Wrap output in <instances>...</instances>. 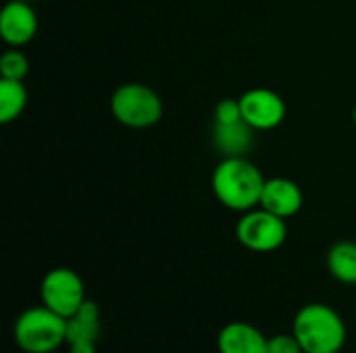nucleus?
<instances>
[{
  "instance_id": "6ab92c4d",
  "label": "nucleus",
  "mask_w": 356,
  "mask_h": 353,
  "mask_svg": "<svg viewBox=\"0 0 356 353\" xmlns=\"http://www.w3.org/2000/svg\"><path fill=\"white\" fill-rule=\"evenodd\" d=\"M353 123H355V127H356V104H355V108H353Z\"/></svg>"
},
{
  "instance_id": "f3484780",
  "label": "nucleus",
  "mask_w": 356,
  "mask_h": 353,
  "mask_svg": "<svg viewBox=\"0 0 356 353\" xmlns=\"http://www.w3.org/2000/svg\"><path fill=\"white\" fill-rule=\"evenodd\" d=\"M269 353H305L294 333L269 337Z\"/></svg>"
},
{
  "instance_id": "9b49d317",
  "label": "nucleus",
  "mask_w": 356,
  "mask_h": 353,
  "mask_svg": "<svg viewBox=\"0 0 356 353\" xmlns=\"http://www.w3.org/2000/svg\"><path fill=\"white\" fill-rule=\"evenodd\" d=\"M102 337V316L96 302L86 300L79 310L67 318V345H98Z\"/></svg>"
},
{
  "instance_id": "9d476101",
  "label": "nucleus",
  "mask_w": 356,
  "mask_h": 353,
  "mask_svg": "<svg viewBox=\"0 0 356 353\" xmlns=\"http://www.w3.org/2000/svg\"><path fill=\"white\" fill-rule=\"evenodd\" d=\"M219 353H269V337L250 322H227L217 335Z\"/></svg>"
},
{
  "instance_id": "f8f14e48",
  "label": "nucleus",
  "mask_w": 356,
  "mask_h": 353,
  "mask_svg": "<svg viewBox=\"0 0 356 353\" xmlns=\"http://www.w3.org/2000/svg\"><path fill=\"white\" fill-rule=\"evenodd\" d=\"M254 141V129L246 123H232V125H213V144L223 156H244Z\"/></svg>"
},
{
  "instance_id": "39448f33",
  "label": "nucleus",
  "mask_w": 356,
  "mask_h": 353,
  "mask_svg": "<svg viewBox=\"0 0 356 353\" xmlns=\"http://www.w3.org/2000/svg\"><path fill=\"white\" fill-rule=\"evenodd\" d=\"M236 237L250 252L271 254L286 243L288 225L286 218H280L259 206L248 212H242L236 225Z\"/></svg>"
},
{
  "instance_id": "0eeeda50",
  "label": "nucleus",
  "mask_w": 356,
  "mask_h": 353,
  "mask_svg": "<svg viewBox=\"0 0 356 353\" xmlns=\"http://www.w3.org/2000/svg\"><path fill=\"white\" fill-rule=\"evenodd\" d=\"M240 108L244 121L254 131L277 129L286 119L284 98L269 87H252L240 96Z\"/></svg>"
},
{
  "instance_id": "f257e3e1",
  "label": "nucleus",
  "mask_w": 356,
  "mask_h": 353,
  "mask_svg": "<svg viewBox=\"0 0 356 353\" xmlns=\"http://www.w3.org/2000/svg\"><path fill=\"white\" fill-rule=\"evenodd\" d=\"M265 177L261 169L244 156H225L213 171L211 187L221 206L234 212L259 208Z\"/></svg>"
},
{
  "instance_id": "423d86ee",
  "label": "nucleus",
  "mask_w": 356,
  "mask_h": 353,
  "mask_svg": "<svg viewBox=\"0 0 356 353\" xmlns=\"http://www.w3.org/2000/svg\"><path fill=\"white\" fill-rule=\"evenodd\" d=\"M40 298L46 308L54 310L65 318L73 316L88 300L83 279L75 270L65 266L52 268L44 275L40 283Z\"/></svg>"
},
{
  "instance_id": "6e6552de",
  "label": "nucleus",
  "mask_w": 356,
  "mask_h": 353,
  "mask_svg": "<svg viewBox=\"0 0 356 353\" xmlns=\"http://www.w3.org/2000/svg\"><path fill=\"white\" fill-rule=\"evenodd\" d=\"M38 33V12L25 0H10L0 12V35L8 48L27 46Z\"/></svg>"
},
{
  "instance_id": "1a4fd4ad",
  "label": "nucleus",
  "mask_w": 356,
  "mask_h": 353,
  "mask_svg": "<svg viewBox=\"0 0 356 353\" xmlns=\"http://www.w3.org/2000/svg\"><path fill=\"white\" fill-rule=\"evenodd\" d=\"M302 204H305V196L296 181L286 177H271L265 181L261 204H259L261 208L288 221L302 210Z\"/></svg>"
},
{
  "instance_id": "20e7f679",
  "label": "nucleus",
  "mask_w": 356,
  "mask_h": 353,
  "mask_svg": "<svg viewBox=\"0 0 356 353\" xmlns=\"http://www.w3.org/2000/svg\"><path fill=\"white\" fill-rule=\"evenodd\" d=\"M165 106L161 96L146 83L129 81L119 85L111 96L113 119L129 129H148L163 119Z\"/></svg>"
},
{
  "instance_id": "2eb2a0df",
  "label": "nucleus",
  "mask_w": 356,
  "mask_h": 353,
  "mask_svg": "<svg viewBox=\"0 0 356 353\" xmlns=\"http://www.w3.org/2000/svg\"><path fill=\"white\" fill-rule=\"evenodd\" d=\"M29 73V60L19 48H8L0 56V79L23 81Z\"/></svg>"
},
{
  "instance_id": "dca6fc26",
  "label": "nucleus",
  "mask_w": 356,
  "mask_h": 353,
  "mask_svg": "<svg viewBox=\"0 0 356 353\" xmlns=\"http://www.w3.org/2000/svg\"><path fill=\"white\" fill-rule=\"evenodd\" d=\"M213 119L219 125H232V123L244 121L242 108H240V98H223L221 102H217Z\"/></svg>"
},
{
  "instance_id": "ddd939ff",
  "label": "nucleus",
  "mask_w": 356,
  "mask_h": 353,
  "mask_svg": "<svg viewBox=\"0 0 356 353\" xmlns=\"http://www.w3.org/2000/svg\"><path fill=\"white\" fill-rule=\"evenodd\" d=\"M330 275L342 285H356V241H336L325 258Z\"/></svg>"
},
{
  "instance_id": "7ed1b4c3",
  "label": "nucleus",
  "mask_w": 356,
  "mask_h": 353,
  "mask_svg": "<svg viewBox=\"0 0 356 353\" xmlns=\"http://www.w3.org/2000/svg\"><path fill=\"white\" fill-rule=\"evenodd\" d=\"M13 337L21 352L54 353L67 343V318L44 304L31 306L17 316Z\"/></svg>"
},
{
  "instance_id": "a211bd4d",
  "label": "nucleus",
  "mask_w": 356,
  "mask_h": 353,
  "mask_svg": "<svg viewBox=\"0 0 356 353\" xmlns=\"http://www.w3.org/2000/svg\"><path fill=\"white\" fill-rule=\"evenodd\" d=\"M69 353H96V345H83V343L69 345Z\"/></svg>"
},
{
  "instance_id": "f03ea898",
  "label": "nucleus",
  "mask_w": 356,
  "mask_h": 353,
  "mask_svg": "<svg viewBox=\"0 0 356 353\" xmlns=\"http://www.w3.org/2000/svg\"><path fill=\"white\" fill-rule=\"evenodd\" d=\"M292 333L305 353H340L348 339L346 322L340 312L319 302L307 304L296 312Z\"/></svg>"
},
{
  "instance_id": "4468645a",
  "label": "nucleus",
  "mask_w": 356,
  "mask_h": 353,
  "mask_svg": "<svg viewBox=\"0 0 356 353\" xmlns=\"http://www.w3.org/2000/svg\"><path fill=\"white\" fill-rule=\"evenodd\" d=\"M27 106V87L19 79H0V123L17 121Z\"/></svg>"
},
{
  "instance_id": "aec40b11",
  "label": "nucleus",
  "mask_w": 356,
  "mask_h": 353,
  "mask_svg": "<svg viewBox=\"0 0 356 353\" xmlns=\"http://www.w3.org/2000/svg\"><path fill=\"white\" fill-rule=\"evenodd\" d=\"M25 2H31V0H25Z\"/></svg>"
}]
</instances>
